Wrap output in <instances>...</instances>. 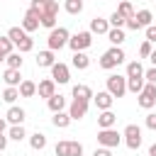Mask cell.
I'll use <instances>...</instances> for the list:
<instances>
[{"mask_svg":"<svg viewBox=\"0 0 156 156\" xmlns=\"http://www.w3.org/2000/svg\"><path fill=\"white\" fill-rule=\"evenodd\" d=\"M146 127L156 132V112H149V115H146Z\"/></svg>","mask_w":156,"mask_h":156,"instance_id":"cell-42","label":"cell"},{"mask_svg":"<svg viewBox=\"0 0 156 156\" xmlns=\"http://www.w3.org/2000/svg\"><path fill=\"white\" fill-rule=\"evenodd\" d=\"M139 107H144V110H151L154 105H156V83H146L144 85V90L139 93Z\"/></svg>","mask_w":156,"mask_h":156,"instance_id":"cell-9","label":"cell"},{"mask_svg":"<svg viewBox=\"0 0 156 156\" xmlns=\"http://www.w3.org/2000/svg\"><path fill=\"white\" fill-rule=\"evenodd\" d=\"M54 151H56V156H68V141H66V139L58 141V144L54 146Z\"/></svg>","mask_w":156,"mask_h":156,"instance_id":"cell-39","label":"cell"},{"mask_svg":"<svg viewBox=\"0 0 156 156\" xmlns=\"http://www.w3.org/2000/svg\"><path fill=\"white\" fill-rule=\"evenodd\" d=\"M107 90L112 93V98H124V93H127V76H117V73L107 76Z\"/></svg>","mask_w":156,"mask_h":156,"instance_id":"cell-6","label":"cell"},{"mask_svg":"<svg viewBox=\"0 0 156 156\" xmlns=\"http://www.w3.org/2000/svg\"><path fill=\"white\" fill-rule=\"evenodd\" d=\"M68 156H83V144L80 141H68Z\"/></svg>","mask_w":156,"mask_h":156,"instance_id":"cell-36","label":"cell"},{"mask_svg":"<svg viewBox=\"0 0 156 156\" xmlns=\"http://www.w3.org/2000/svg\"><path fill=\"white\" fill-rule=\"evenodd\" d=\"M122 136H124V144H127L132 151H136V149L141 146V129H139L136 124H127L124 132H122Z\"/></svg>","mask_w":156,"mask_h":156,"instance_id":"cell-7","label":"cell"},{"mask_svg":"<svg viewBox=\"0 0 156 156\" xmlns=\"http://www.w3.org/2000/svg\"><path fill=\"white\" fill-rule=\"evenodd\" d=\"M115 122H117V115L112 110H102L98 115V127L100 129H110V127H115Z\"/></svg>","mask_w":156,"mask_h":156,"instance_id":"cell-16","label":"cell"},{"mask_svg":"<svg viewBox=\"0 0 156 156\" xmlns=\"http://www.w3.org/2000/svg\"><path fill=\"white\" fill-rule=\"evenodd\" d=\"M93 156H112V151H110L107 146H100V149H95V151H93Z\"/></svg>","mask_w":156,"mask_h":156,"instance_id":"cell-43","label":"cell"},{"mask_svg":"<svg viewBox=\"0 0 156 156\" xmlns=\"http://www.w3.org/2000/svg\"><path fill=\"white\" fill-rule=\"evenodd\" d=\"M107 22H110V27H124V24H127V20H124V17H122L117 10L110 15V20H107Z\"/></svg>","mask_w":156,"mask_h":156,"instance_id":"cell-35","label":"cell"},{"mask_svg":"<svg viewBox=\"0 0 156 156\" xmlns=\"http://www.w3.org/2000/svg\"><path fill=\"white\" fill-rule=\"evenodd\" d=\"M146 39H149L151 44H156V24H149V27H146Z\"/></svg>","mask_w":156,"mask_h":156,"instance_id":"cell-41","label":"cell"},{"mask_svg":"<svg viewBox=\"0 0 156 156\" xmlns=\"http://www.w3.org/2000/svg\"><path fill=\"white\" fill-rule=\"evenodd\" d=\"M17 98H22V95H20V88H15V85H7V88H5V93H2V100H5L7 105H12Z\"/></svg>","mask_w":156,"mask_h":156,"instance_id":"cell-32","label":"cell"},{"mask_svg":"<svg viewBox=\"0 0 156 156\" xmlns=\"http://www.w3.org/2000/svg\"><path fill=\"white\" fill-rule=\"evenodd\" d=\"M63 10L68 15H80L83 12V0H66L63 2Z\"/></svg>","mask_w":156,"mask_h":156,"instance_id":"cell-31","label":"cell"},{"mask_svg":"<svg viewBox=\"0 0 156 156\" xmlns=\"http://www.w3.org/2000/svg\"><path fill=\"white\" fill-rule=\"evenodd\" d=\"M144 85H146L144 78H127V90L134 93V95H139V93L144 90Z\"/></svg>","mask_w":156,"mask_h":156,"instance_id":"cell-28","label":"cell"},{"mask_svg":"<svg viewBox=\"0 0 156 156\" xmlns=\"http://www.w3.org/2000/svg\"><path fill=\"white\" fill-rule=\"evenodd\" d=\"M68 39H71V34H68L66 27H54L49 32V37H46V44H49L51 51H58V49L68 46Z\"/></svg>","mask_w":156,"mask_h":156,"instance_id":"cell-3","label":"cell"},{"mask_svg":"<svg viewBox=\"0 0 156 156\" xmlns=\"http://www.w3.org/2000/svg\"><path fill=\"white\" fill-rule=\"evenodd\" d=\"M54 63H56V58H54V51H51V49L37 54V66H39V68H51Z\"/></svg>","mask_w":156,"mask_h":156,"instance_id":"cell-17","label":"cell"},{"mask_svg":"<svg viewBox=\"0 0 156 156\" xmlns=\"http://www.w3.org/2000/svg\"><path fill=\"white\" fill-rule=\"evenodd\" d=\"M127 78H144V68H141L139 61L127 63Z\"/></svg>","mask_w":156,"mask_h":156,"instance_id":"cell-29","label":"cell"},{"mask_svg":"<svg viewBox=\"0 0 156 156\" xmlns=\"http://www.w3.org/2000/svg\"><path fill=\"white\" fill-rule=\"evenodd\" d=\"M46 105H49L51 112H61V110L66 107V98H63L61 93H56V95H51V98L46 100Z\"/></svg>","mask_w":156,"mask_h":156,"instance_id":"cell-23","label":"cell"},{"mask_svg":"<svg viewBox=\"0 0 156 156\" xmlns=\"http://www.w3.org/2000/svg\"><path fill=\"white\" fill-rule=\"evenodd\" d=\"M7 136H10L12 141H22V139L27 136V132H24V127H22V124H12V127L7 129Z\"/></svg>","mask_w":156,"mask_h":156,"instance_id":"cell-30","label":"cell"},{"mask_svg":"<svg viewBox=\"0 0 156 156\" xmlns=\"http://www.w3.org/2000/svg\"><path fill=\"white\" fill-rule=\"evenodd\" d=\"M90 44H93V32H76V34L68 39V46H71L73 51H85Z\"/></svg>","mask_w":156,"mask_h":156,"instance_id":"cell-8","label":"cell"},{"mask_svg":"<svg viewBox=\"0 0 156 156\" xmlns=\"http://www.w3.org/2000/svg\"><path fill=\"white\" fill-rule=\"evenodd\" d=\"M7 68H22V56H20V51H12V54H7Z\"/></svg>","mask_w":156,"mask_h":156,"instance_id":"cell-34","label":"cell"},{"mask_svg":"<svg viewBox=\"0 0 156 156\" xmlns=\"http://www.w3.org/2000/svg\"><path fill=\"white\" fill-rule=\"evenodd\" d=\"M71 122H73V119H71V115H68V112H63V110H61V112H54V117H51V124H54V127H58V129H66Z\"/></svg>","mask_w":156,"mask_h":156,"instance_id":"cell-20","label":"cell"},{"mask_svg":"<svg viewBox=\"0 0 156 156\" xmlns=\"http://www.w3.org/2000/svg\"><path fill=\"white\" fill-rule=\"evenodd\" d=\"M134 20H136V24H139V29H146V27L151 24V20H154V15H151V10H139V12L134 15Z\"/></svg>","mask_w":156,"mask_h":156,"instance_id":"cell-24","label":"cell"},{"mask_svg":"<svg viewBox=\"0 0 156 156\" xmlns=\"http://www.w3.org/2000/svg\"><path fill=\"white\" fill-rule=\"evenodd\" d=\"M20 95L22 98H34L37 95V83L34 80H22L20 83Z\"/></svg>","mask_w":156,"mask_h":156,"instance_id":"cell-26","label":"cell"},{"mask_svg":"<svg viewBox=\"0 0 156 156\" xmlns=\"http://www.w3.org/2000/svg\"><path fill=\"white\" fill-rule=\"evenodd\" d=\"M7 124H10V122H7L5 117H0V132H5V129H7Z\"/></svg>","mask_w":156,"mask_h":156,"instance_id":"cell-46","label":"cell"},{"mask_svg":"<svg viewBox=\"0 0 156 156\" xmlns=\"http://www.w3.org/2000/svg\"><path fill=\"white\" fill-rule=\"evenodd\" d=\"M39 24H41V17H39V10H34V7H29L27 12H24V17H22V29L24 32H37L39 29Z\"/></svg>","mask_w":156,"mask_h":156,"instance_id":"cell-10","label":"cell"},{"mask_svg":"<svg viewBox=\"0 0 156 156\" xmlns=\"http://www.w3.org/2000/svg\"><path fill=\"white\" fill-rule=\"evenodd\" d=\"M24 117H27V112H24L22 107H17V105H10V110H7V115H5V119H7L10 124H22Z\"/></svg>","mask_w":156,"mask_h":156,"instance_id":"cell-15","label":"cell"},{"mask_svg":"<svg viewBox=\"0 0 156 156\" xmlns=\"http://www.w3.org/2000/svg\"><path fill=\"white\" fill-rule=\"evenodd\" d=\"M34 10H39L41 27H46V29H54L56 27V15H58V2L56 0H46L41 7H34Z\"/></svg>","mask_w":156,"mask_h":156,"instance_id":"cell-2","label":"cell"},{"mask_svg":"<svg viewBox=\"0 0 156 156\" xmlns=\"http://www.w3.org/2000/svg\"><path fill=\"white\" fill-rule=\"evenodd\" d=\"M149 61H151V63H154V66H156V49H154V51H151V56H149Z\"/></svg>","mask_w":156,"mask_h":156,"instance_id":"cell-47","label":"cell"},{"mask_svg":"<svg viewBox=\"0 0 156 156\" xmlns=\"http://www.w3.org/2000/svg\"><path fill=\"white\" fill-rule=\"evenodd\" d=\"M144 80L146 83H156V66L149 68V71H144Z\"/></svg>","mask_w":156,"mask_h":156,"instance_id":"cell-40","label":"cell"},{"mask_svg":"<svg viewBox=\"0 0 156 156\" xmlns=\"http://www.w3.org/2000/svg\"><path fill=\"white\" fill-rule=\"evenodd\" d=\"M117 12L124 17V20H129V17H134L136 12H134V7H132V2H127V0H122L119 5H117Z\"/></svg>","mask_w":156,"mask_h":156,"instance_id":"cell-33","label":"cell"},{"mask_svg":"<svg viewBox=\"0 0 156 156\" xmlns=\"http://www.w3.org/2000/svg\"><path fill=\"white\" fill-rule=\"evenodd\" d=\"M151 51H154V49H151V41H149V39H146V41H141V46H139L141 58H149V56H151Z\"/></svg>","mask_w":156,"mask_h":156,"instance_id":"cell-38","label":"cell"},{"mask_svg":"<svg viewBox=\"0 0 156 156\" xmlns=\"http://www.w3.org/2000/svg\"><path fill=\"white\" fill-rule=\"evenodd\" d=\"M5 58H7V54H5V51H0V61H5Z\"/></svg>","mask_w":156,"mask_h":156,"instance_id":"cell-49","label":"cell"},{"mask_svg":"<svg viewBox=\"0 0 156 156\" xmlns=\"http://www.w3.org/2000/svg\"><path fill=\"white\" fill-rule=\"evenodd\" d=\"M149 156H156V144H151V146H149Z\"/></svg>","mask_w":156,"mask_h":156,"instance_id":"cell-48","label":"cell"},{"mask_svg":"<svg viewBox=\"0 0 156 156\" xmlns=\"http://www.w3.org/2000/svg\"><path fill=\"white\" fill-rule=\"evenodd\" d=\"M7 37L12 39V44L17 46L20 54H27V51L34 49V41H32V37H29V32H24L22 27H10V29H7Z\"/></svg>","mask_w":156,"mask_h":156,"instance_id":"cell-1","label":"cell"},{"mask_svg":"<svg viewBox=\"0 0 156 156\" xmlns=\"http://www.w3.org/2000/svg\"><path fill=\"white\" fill-rule=\"evenodd\" d=\"M71 95H73V98H80V100H93V90H90L88 85H83V83H78V85H73V90H71Z\"/></svg>","mask_w":156,"mask_h":156,"instance_id":"cell-25","label":"cell"},{"mask_svg":"<svg viewBox=\"0 0 156 156\" xmlns=\"http://www.w3.org/2000/svg\"><path fill=\"white\" fill-rule=\"evenodd\" d=\"M73 68H78V71H85L88 66H90V58H88V54H83V51H73Z\"/></svg>","mask_w":156,"mask_h":156,"instance_id":"cell-22","label":"cell"},{"mask_svg":"<svg viewBox=\"0 0 156 156\" xmlns=\"http://www.w3.org/2000/svg\"><path fill=\"white\" fill-rule=\"evenodd\" d=\"M127 27H129V29H134V32L139 29V24H136V20H134V17H129V20H127Z\"/></svg>","mask_w":156,"mask_h":156,"instance_id":"cell-45","label":"cell"},{"mask_svg":"<svg viewBox=\"0 0 156 156\" xmlns=\"http://www.w3.org/2000/svg\"><path fill=\"white\" fill-rule=\"evenodd\" d=\"M98 144L100 146H107V149H115V146H119L122 144V134L117 132V129H100L98 132Z\"/></svg>","mask_w":156,"mask_h":156,"instance_id":"cell-5","label":"cell"},{"mask_svg":"<svg viewBox=\"0 0 156 156\" xmlns=\"http://www.w3.org/2000/svg\"><path fill=\"white\" fill-rule=\"evenodd\" d=\"M29 146H32L34 151H41V149L46 146V134H41V132H34V134L29 136Z\"/></svg>","mask_w":156,"mask_h":156,"instance_id":"cell-27","label":"cell"},{"mask_svg":"<svg viewBox=\"0 0 156 156\" xmlns=\"http://www.w3.org/2000/svg\"><path fill=\"white\" fill-rule=\"evenodd\" d=\"M107 39H110V44H112V46H119V44H122L127 37H124V29H122V27H110Z\"/></svg>","mask_w":156,"mask_h":156,"instance_id":"cell-21","label":"cell"},{"mask_svg":"<svg viewBox=\"0 0 156 156\" xmlns=\"http://www.w3.org/2000/svg\"><path fill=\"white\" fill-rule=\"evenodd\" d=\"M12 49H15V44H12V39L5 34V37H0V51H5V54H12Z\"/></svg>","mask_w":156,"mask_h":156,"instance_id":"cell-37","label":"cell"},{"mask_svg":"<svg viewBox=\"0 0 156 156\" xmlns=\"http://www.w3.org/2000/svg\"><path fill=\"white\" fill-rule=\"evenodd\" d=\"M37 93H39V98H51V95H56V80L54 78H44L39 85H37Z\"/></svg>","mask_w":156,"mask_h":156,"instance_id":"cell-13","label":"cell"},{"mask_svg":"<svg viewBox=\"0 0 156 156\" xmlns=\"http://www.w3.org/2000/svg\"><path fill=\"white\" fill-rule=\"evenodd\" d=\"M88 105H90V100L73 98V102H71V107H68V115H71V119H83V117L88 115Z\"/></svg>","mask_w":156,"mask_h":156,"instance_id":"cell-11","label":"cell"},{"mask_svg":"<svg viewBox=\"0 0 156 156\" xmlns=\"http://www.w3.org/2000/svg\"><path fill=\"white\" fill-rule=\"evenodd\" d=\"M51 78H54L56 83H68V80H71V71H68V66L61 63V61H56V63L51 66Z\"/></svg>","mask_w":156,"mask_h":156,"instance_id":"cell-12","label":"cell"},{"mask_svg":"<svg viewBox=\"0 0 156 156\" xmlns=\"http://www.w3.org/2000/svg\"><path fill=\"white\" fill-rule=\"evenodd\" d=\"M93 102L98 105V110H110L112 102H115V98H112L110 90H100L98 95H93Z\"/></svg>","mask_w":156,"mask_h":156,"instance_id":"cell-14","label":"cell"},{"mask_svg":"<svg viewBox=\"0 0 156 156\" xmlns=\"http://www.w3.org/2000/svg\"><path fill=\"white\" fill-rule=\"evenodd\" d=\"M2 80H5L7 85H15V88H20V83H22V76H20V68H7V71L2 73Z\"/></svg>","mask_w":156,"mask_h":156,"instance_id":"cell-19","label":"cell"},{"mask_svg":"<svg viewBox=\"0 0 156 156\" xmlns=\"http://www.w3.org/2000/svg\"><path fill=\"white\" fill-rule=\"evenodd\" d=\"M90 32L93 34H107L110 32V22L102 20V17H93L90 20Z\"/></svg>","mask_w":156,"mask_h":156,"instance_id":"cell-18","label":"cell"},{"mask_svg":"<svg viewBox=\"0 0 156 156\" xmlns=\"http://www.w3.org/2000/svg\"><path fill=\"white\" fill-rule=\"evenodd\" d=\"M122 61H124V51H122L119 46H112V49H107V51L102 54V58H100V68L110 71V68L119 66Z\"/></svg>","mask_w":156,"mask_h":156,"instance_id":"cell-4","label":"cell"},{"mask_svg":"<svg viewBox=\"0 0 156 156\" xmlns=\"http://www.w3.org/2000/svg\"><path fill=\"white\" fill-rule=\"evenodd\" d=\"M7 139H10V136H7L5 132H0V151H5V149H7Z\"/></svg>","mask_w":156,"mask_h":156,"instance_id":"cell-44","label":"cell"}]
</instances>
